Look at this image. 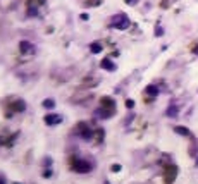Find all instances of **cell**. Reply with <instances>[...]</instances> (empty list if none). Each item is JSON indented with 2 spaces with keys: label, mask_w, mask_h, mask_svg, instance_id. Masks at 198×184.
Wrapping results in <instances>:
<instances>
[{
  "label": "cell",
  "mask_w": 198,
  "mask_h": 184,
  "mask_svg": "<svg viewBox=\"0 0 198 184\" xmlns=\"http://www.w3.org/2000/svg\"><path fill=\"white\" fill-rule=\"evenodd\" d=\"M178 107H176V105H171V107H169V109H167V115L169 117H176L178 115Z\"/></svg>",
  "instance_id": "4fadbf2b"
},
{
  "label": "cell",
  "mask_w": 198,
  "mask_h": 184,
  "mask_svg": "<svg viewBox=\"0 0 198 184\" xmlns=\"http://www.w3.org/2000/svg\"><path fill=\"white\" fill-rule=\"evenodd\" d=\"M100 66H102V69H107V71H116V64L110 60V59H103L100 62Z\"/></svg>",
  "instance_id": "30bf717a"
},
{
  "label": "cell",
  "mask_w": 198,
  "mask_h": 184,
  "mask_svg": "<svg viewBox=\"0 0 198 184\" xmlns=\"http://www.w3.org/2000/svg\"><path fill=\"white\" fill-rule=\"evenodd\" d=\"M128 2H129V4H134V2H138V0H128Z\"/></svg>",
  "instance_id": "d6986e66"
},
{
  "label": "cell",
  "mask_w": 198,
  "mask_h": 184,
  "mask_svg": "<svg viewBox=\"0 0 198 184\" xmlns=\"http://www.w3.org/2000/svg\"><path fill=\"white\" fill-rule=\"evenodd\" d=\"M146 95L157 96V95H158V88H157V86H153V84H150V86H146Z\"/></svg>",
  "instance_id": "8fae6325"
},
{
  "label": "cell",
  "mask_w": 198,
  "mask_h": 184,
  "mask_svg": "<svg viewBox=\"0 0 198 184\" xmlns=\"http://www.w3.org/2000/svg\"><path fill=\"white\" fill-rule=\"evenodd\" d=\"M129 19H128V16L126 14H121V16H116L114 21H112V26L116 28V29H128L129 28Z\"/></svg>",
  "instance_id": "3957f363"
},
{
  "label": "cell",
  "mask_w": 198,
  "mask_h": 184,
  "mask_svg": "<svg viewBox=\"0 0 198 184\" xmlns=\"http://www.w3.org/2000/svg\"><path fill=\"white\" fill-rule=\"evenodd\" d=\"M126 107H128V109H133V107H134V102H133V100H126Z\"/></svg>",
  "instance_id": "2e32d148"
},
{
  "label": "cell",
  "mask_w": 198,
  "mask_h": 184,
  "mask_svg": "<svg viewBox=\"0 0 198 184\" xmlns=\"http://www.w3.org/2000/svg\"><path fill=\"white\" fill-rule=\"evenodd\" d=\"M90 50H91L93 54H100V52L103 50V47L100 45V43H91V45H90Z\"/></svg>",
  "instance_id": "7c38bea8"
},
{
  "label": "cell",
  "mask_w": 198,
  "mask_h": 184,
  "mask_svg": "<svg viewBox=\"0 0 198 184\" xmlns=\"http://www.w3.org/2000/svg\"><path fill=\"white\" fill-rule=\"evenodd\" d=\"M0 184H5V181H4L2 177H0Z\"/></svg>",
  "instance_id": "ffe728a7"
},
{
  "label": "cell",
  "mask_w": 198,
  "mask_h": 184,
  "mask_svg": "<svg viewBox=\"0 0 198 184\" xmlns=\"http://www.w3.org/2000/svg\"><path fill=\"white\" fill-rule=\"evenodd\" d=\"M45 122H47L48 126H55V124L62 122V117L59 115V114H48V115H45Z\"/></svg>",
  "instance_id": "8992f818"
},
{
  "label": "cell",
  "mask_w": 198,
  "mask_h": 184,
  "mask_svg": "<svg viewBox=\"0 0 198 184\" xmlns=\"http://www.w3.org/2000/svg\"><path fill=\"white\" fill-rule=\"evenodd\" d=\"M78 131H79V134H81L84 139H90V138H93V133H95L93 129H90V127H88V126H86L84 122L78 124Z\"/></svg>",
  "instance_id": "277c9868"
},
{
  "label": "cell",
  "mask_w": 198,
  "mask_h": 184,
  "mask_svg": "<svg viewBox=\"0 0 198 184\" xmlns=\"http://www.w3.org/2000/svg\"><path fill=\"white\" fill-rule=\"evenodd\" d=\"M174 131L178 133V134H183V136H190V131L183 127V126H178V127H174Z\"/></svg>",
  "instance_id": "5bb4252c"
},
{
  "label": "cell",
  "mask_w": 198,
  "mask_h": 184,
  "mask_svg": "<svg viewBox=\"0 0 198 184\" xmlns=\"http://www.w3.org/2000/svg\"><path fill=\"white\" fill-rule=\"evenodd\" d=\"M43 107H47V109H54V107H55V102L48 98V100H45V102H43Z\"/></svg>",
  "instance_id": "9a60e30c"
},
{
  "label": "cell",
  "mask_w": 198,
  "mask_h": 184,
  "mask_svg": "<svg viewBox=\"0 0 198 184\" xmlns=\"http://www.w3.org/2000/svg\"><path fill=\"white\" fill-rule=\"evenodd\" d=\"M178 176V169L174 167V165H169L167 169H165V172H164V177H165V183L167 184H171L172 181H174V177Z\"/></svg>",
  "instance_id": "5b68a950"
},
{
  "label": "cell",
  "mask_w": 198,
  "mask_h": 184,
  "mask_svg": "<svg viewBox=\"0 0 198 184\" xmlns=\"http://www.w3.org/2000/svg\"><path fill=\"white\" fill-rule=\"evenodd\" d=\"M19 47H21V52H22V54H33L34 52L33 43H29V41H21Z\"/></svg>",
  "instance_id": "9c48e42d"
},
{
  "label": "cell",
  "mask_w": 198,
  "mask_h": 184,
  "mask_svg": "<svg viewBox=\"0 0 198 184\" xmlns=\"http://www.w3.org/2000/svg\"><path fill=\"white\" fill-rule=\"evenodd\" d=\"M155 34H157V36H160V34H162V29H160V26H157V33H155Z\"/></svg>",
  "instance_id": "ac0fdd59"
},
{
  "label": "cell",
  "mask_w": 198,
  "mask_h": 184,
  "mask_svg": "<svg viewBox=\"0 0 198 184\" xmlns=\"http://www.w3.org/2000/svg\"><path fill=\"white\" fill-rule=\"evenodd\" d=\"M100 102H102V110H100V112L103 114L102 117H110L116 112V103H114V100H112L110 96H103Z\"/></svg>",
  "instance_id": "6da1fadb"
},
{
  "label": "cell",
  "mask_w": 198,
  "mask_h": 184,
  "mask_svg": "<svg viewBox=\"0 0 198 184\" xmlns=\"http://www.w3.org/2000/svg\"><path fill=\"white\" fill-rule=\"evenodd\" d=\"M36 4H40V0H29V4H28V14L29 16H36L38 14V7Z\"/></svg>",
  "instance_id": "ba28073f"
},
{
  "label": "cell",
  "mask_w": 198,
  "mask_h": 184,
  "mask_svg": "<svg viewBox=\"0 0 198 184\" xmlns=\"http://www.w3.org/2000/svg\"><path fill=\"white\" fill-rule=\"evenodd\" d=\"M112 171H114V172H119V171H121V167H119V165H112Z\"/></svg>",
  "instance_id": "e0dca14e"
},
{
  "label": "cell",
  "mask_w": 198,
  "mask_h": 184,
  "mask_svg": "<svg viewBox=\"0 0 198 184\" xmlns=\"http://www.w3.org/2000/svg\"><path fill=\"white\" fill-rule=\"evenodd\" d=\"M72 169L74 172H81V174H86V172L91 171V164L83 160V158H74L72 160Z\"/></svg>",
  "instance_id": "7a4b0ae2"
},
{
  "label": "cell",
  "mask_w": 198,
  "mask_h": 184,
  "mask_svg": "<svg viewBox=\"0 0 198 184\" xmlns=\"http://www.w3.org/2000/svg\"><path fill=\"white\" fill-rule=\"evenodd\" d=\"M10 110H14V112H24L26 110V103L22 100H16V102L10 103Z\"/></svg>",
  "instance_id": "52a82bcc"
}]
</instances>
